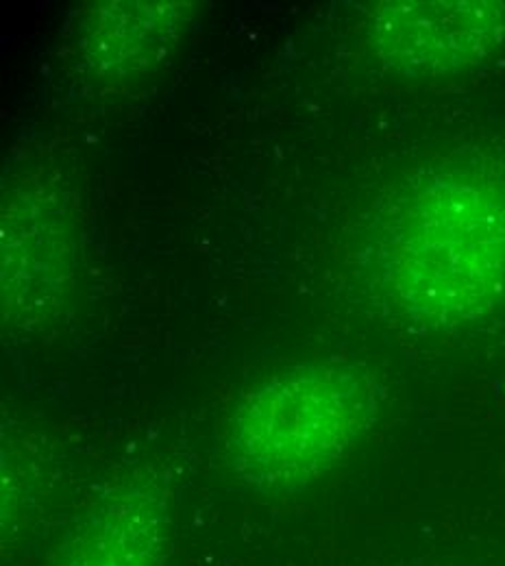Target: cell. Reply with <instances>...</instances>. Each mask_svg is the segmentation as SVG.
<instances>
[{
  "instance_id": "cell-1",
  "label": "cell",
  "mask_w": 505,
  "mask_h": 566,
  "mask_svg": "<svg viewBox=\"0 0 505 566\" xmlns=\"http://www.w3.org/2000/svg\"><path fill=\"white\" fill-rule=\"evenodd\" d=\"M381 266L412 318H484L505 298V184L469 170L417 184L386 220Z\"/></svg>"
},
{
  "instance_id": "cell-4",
  "label": "cell",
  "mask_w": 505,
  "mask_h": 566,
  "mask_svg": "<svg viewBox=\"0 0 505 566\" xmlns=\"http://www.w3.org/2000/svg\"><path fill=\"white\" fill-rule=\"evenodd\" d=\"M190 15V2L98 4L81 24L85 66L105 78L150 71L170 55Z\"/></svg>"
},
{
  "instance_id": "cell-3",
  "label": "cell",
  "mask_w": 505,
  "mask_h": 566,
  "mask_svg": "<svg viewBox=\"0 0 505 566\" xmlns=\"http://www.w3.org/2000/svg\"><path fill=\"white\" fill-rule=\"evenodd\" d=\"M372 46L392 71L440 76L486 60L504 40L502 2H386L375 13Z\"/></svg>"
},
{
  "instance_id": "cell-2",
  "label": "cell",
  "mask_w": 505,
  "mask_h": 566,
  "mask_svg": "<svg viewBox=\"0 0 505 566\" xmlns=\"http://www.w3.org/2000/svg\"><path fill=\"white\" fill-rule=\"evenodd\" d=\"M372 417V386L356 368L312 364L277 373L235 410L233 469L260 493H301L356 449Z\"/></svg>"
},
{
  "instance_id": "cell-5",
  "label": "cell",
  "mask_w": 505,
  "mask_h": 566,
  "mask_svg": "<svg viewBox=\"0 0 505 566\" xmlns=\"http://www.w3.org/2000/svg\"><path fill=\"white\" fill-rule=\"evenodd\" d=\"M161 503L129 493L92 514L60 566H161L166 516Z\"/></svg>"
}]
</instances>
